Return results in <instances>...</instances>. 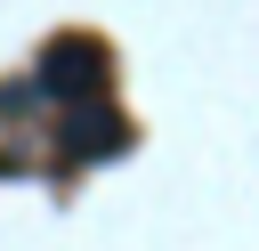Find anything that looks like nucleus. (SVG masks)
Instances as JSON below:
<instances>
[{
  "instance_id": "f03ea898",
  "label": "nucleus",
  "mask_w": 259,
  "mask_h": 251,
  "mask_svg": "<svg viewBox=\"0 0 259 251\" xmlns=\"http://www.w3.org/2000/svg\"><path fill=\"white\" fill-rule=\"evenodd\" d=\"M65 146H73V154H113V146H121V130H113V121H73V130H65Z\"/></svg>"
},
{
  "instance_id": "f257e3e1",
  "label": "nucleus",
  "mask_w": 259,
  "mask_h": 251,
  "mask_svg": "<svg viewBox=\"0 0 259 251\" xmlns=\"http://www.w3.org/2000/svg\"><path fill=\"white\" fill-rule=\"evenodd\" d=\"M97 73H105V57H97L89 40H57L49 65H40V89H49V97H89Z\"/></svg>"
}]
</instances>
